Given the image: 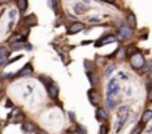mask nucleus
I'll list each match as a JSON object with an SVG mask.
<instances>
[{"label": "nucleus", "instance_id": "36", "mask_svg": "<svg viewBox=\"0 0 152 134\" xmlns=\"http://www.w3.org/2000/svg\"><path fill=\"white\" fill-rule=\"evenodd\" d=\"M1 97H3V93H1V91H0V100H1Z\"/></svg>", "mask_w": 152, "mask_h": 134}, {"label": "nucleus", "instance_id": "35", "mask_svg": "<svg viewBox=\"0 0 152 134\" xmlns=\"http://www.w3.org/2000/svg\"><path fill=\"white\" fill-rule=\"evenodd\" d=\"M149 78H151V80H152V69H151V71H149Z\"/></svg>", "mask_w": 152, "mask_h": 134}, {"label": "nucleus", "instance_id": "27", "mask_svg": "<svg viewBox=\"0 0 152 134\" xmlns=\"http://www.w3.org/2000/svg\"><path fill=\"white\" fill-rule=\"evenodd\" d=\"M127 111H129V108H127V106H121V108H120V111H118V114L121 115V114H126Z\"/></svg>", "mask_w": 152, "mask_h": 134}, {"label": "nucleus", "instance_id": "5", "mask_svg": "<svg viewBox=\"0 0 152 134\" xmlns=\"http://www.w3.org/2000/svg\"><path fill=\"white\" fill-rule=\"evenodd\" d=\"M84 24L83 22H74V24H71L69 27H68V36H72V34H77V33H80V31H83L84 30Z\"/></svg>", "mask_w": 152, "mask_h": 134}, {"label": "nucleus", "instance_id": "1", "mask_svg": "<svg viewBox=\"0 0 152 134\" xmlns=\"http://www.w3.org/2000/svg\"><path fill=\"white\" fill-rule=\"evenodd\" d=\"M145 63H146L145 56H143L140 52H137V53H134V55L130 56V65H132L133 69L139 71V69H142V68L145 66Z\"/></svg>", "mask_w": 152, "mask_h": 134}, {"label": "nucleus", "instance_id": "2", "mask_svg": "<svg viewBox=\"0 0 152 134\" xmlns=\"http://www.w3.org/2000/svg\"><path fill=\"white\" fill-rule=\"evenodd\" d=\"M118 94H120V84L117 83L115 78H112L106 84V97H115Z\"/></svg>", "mask_w": 152, "mask_h": 134}, {"label": "nucleus", "instance_id": "19", "mask_svg": "<svg viewBox=\"0 0 152 134\" xmlns=\"http://www.w3.org/2000/svg\"><path fill=\"white\" fill-rule=\"evenodd\" d=\"M74 10H75L77 13H83V12L86 10V4H83V3H77V4H74Z\"/></svg>", "mask_w": 152, "mask_h": 134}, {"label": "nucleus", "instance_id": "18", "mask_svg": "<svg viewBox=\"0 0 152 134\" xmlns=\"http://www.w3.org/2000/svg\"><path fill=\"white\" fill-rule=\"evenodd\" d=\"M86 74H87V78L90 80V84H92V86H96V83H98V78L93 75V71H86Z\"/></svg>", "mask_w": 152, "mask_h": 134}, {"label": "nucleus", "instance_id": "33", "mask_svg": "<svg viewBox=\"0 0 152 134\" xmlns=\"http://www.w3.org/2000/svg\"><path fill=\"white\" fill-rule=\"evenodd\" d=\"M12 0H0V4H6V3H10Z\"/></svg>", "mask_w": 152, "mask_h": 134}, {"label": "nucleus", "instance_id": "6", "mask_svg": "<svg viewBox=\"0 0 152 134\" xmlns=\"http://www.w3.org/2000/svg\"><path fill=\"white\" fill-rule=\"evenodd\" d=\"M46 89H48V94L50 96L52 99H58V96H59V87L55 83H49L46 86Z\"/></svg>", "mask_w": 152, "mask_h": 134}, {"label": "nucleus", "instance_id": "14", "mask_svg": "<svg viewBox=\"0 0 152 134\" xmlns=\"http://www.w3.org/2000/svg\"><path fill=\"white\" fill-rule=\"evenodd\" d=\"M15 3H16V6L21 12H25L27 7H28V0H15Z\"/></svg>", "mask_w": 152, "mask_h": 134}, {"label": "nucleus", "instance_id": "37", "mask_svg": "<svg viewBox=\"0 0 152 134\" xmlns=\"http://www.w3.org/2000/svg\"><path fill=\"white\" fill-rule=\"evenodd\" d=\"M98 1H102V3H105V1H106V0H98Z\"/></svg>", "mask_w": 152, "mask_h": 134}, {"label": "nucleus", "instance_id": "20", "mask_svg": "<svg viewBox=\"0 0 152 134\" xmlns=\"http://www.w3.org/2000/svg\"><path fill=\"white\" fill-rule=\"evenodd\" d=\"M106 105H108L109 109H114V108L117 106V100H115L114 97H106Z\"/></svg>", "mask_w": 152, "mask_h": 134}, {"label": "nucleus", "instance_id": "17", "mask_svg": "<svg viewBox=\"0 0 152 134\" xmlns=\"http://www.w3.org/2000/svg\"><path fill=\"white\" fill-rule=\"evenodd\" d=\"M151 119H152V111L148 109V111H145L143 115H142V122H148V121H151Z\"/></svg>", "mask_w": 152, "mask_h": 134}, {"label": "nucleus", "instance_id": "3", "mask_svg": "<svg viewBox=\"0 0 152 134\" xmlns=\"http://www.w3.org/2000/svg\"><path fill=\"white\" fill-rule=\"evenodd\" d=\"M117 37H118V39H121V40L132 39V37H133V28H132V27H129V25H123V27L118 30Z\"/></svg>", "mask_w": 152, "mask_h": 134}, {"label": "nucleus", "instance_id": "23", "mask_svg": "<svg viewBox=\"0 0 152 134\" xmlns=\"http://www.w3.org/2000/svg\"><path fill=\"white\" fill-rule=\"evenodd\" d=\"M114 71H115V65H111L109 68H106V72H105V75H106V77H109V75H111Z\"/></svg>", "mask_w": 152, "mask_h": 134}, {"label": "nucleus", "instance_id": "13", "mask_svg": "<svg viewBox=\"0 0 152 134\" xmlns=\"http://www.w3.org/2000/svg\"><path fill=\"white\" fill-rule=\"evenodd\" d=\"M126 121H127V115H123V117H121V118L118 119V122H117V127H115V133H120V131H121V128L124 127Z\"/></svg>", "mask_w": 152, "mask_h": 134}, {"label": "nucleus", "instance_id": "11", "mask_svg": "<svg viewBox=\"0 0 152 134\" xmlns=\"http://www.w3.org/2000/svg\"><path fill=\"white\" fill-rule=\"evenodd\" d=\"M96 119L98 121H106L108 119V112L105 108H98L96 109Z\"/></svg>", "mask_w": 152, "mask_h": 134}, {"label": "nucleus", "instance_id": "30", "mask_svg": "<svg viewBox=\"0 0 152 134\" xmlns=\"http://www.w3.org/2000/svg\"><path fill=\"white\" fill-rule=\"evenodd\" d=\"M68 115H69V121H72V122H74V121H75V115H74L72 112H69Z\"/></svg>", "mask_w": 152, "mask_h": 134}, {"label": "nucleus", "instance_id": "21", "mask_svg": "<svg viewBox=\"0 0 152 134\" xmlns=\"http://www.w3.org/2000/svg\"><path fill=\"white\" fill-rule=\"evenodd\" d=\"M24 118H25V117H24V114H22V112H19V114H16V115H15V119H12V121H13V122H21Z\"/></svg>", "mask_w": 152, "mask_h": 134}, {"label": "nucleus", "instance_id": "10", "mask_svg": "<svg viewBox=\"0 0 152 134\" xmlns=\"http://www.w3.org/2000/svg\"><path fill=\"white\" fill-rule=\"evenodd\" d=\"M7 56H9V49L7 47H0V66H6V59H7Z\"/></svg>", "mask_w": 152, "mask_h": 134}, {"label": "nucleus", "instance_id": "15", "mask_svg": "<svg viewBox=\"0 0 152 134\" xmlns=\"http://www.w3.org/2000/svg\"><path fill=\"white\" fill-rule=\"evenodd\" d=\"M127 25L132 27V28H134V27L137 25V21H136L134 13H129V16H127Z\"/></svg>", "mask_w": 152, "mask_h": 134}, {"label": "nucleus", "instance_id": "26", "mask_svg": "<svg viewBox=\"0 0 152 134\" xmlns=\"http://www.w3.org/2000/svg\"><path fill=\"white\" fill-rule=\"evenodd\" d=\"M49 6H50L55 12H58V9H56V0H49Z\"/></svg>", "mask_w": 152, "mask_h": 134}, {"label": "nucleus", "instance_id": "34", "mask_svg": "<svg viewBox=\"0 0 152 134\" xmlns=\"http://www.w3.org/2000/svg\"><path fill=\"white\" fill-rule=\"evenodd\" d=\"M117 0H106V3H115Z\"/></svg>", "mask_w": 152, "mask_h": 134}, {"label": "nucleus", "instance_id": "29", "mask_svg": "<svg viewBox=\"0 0 152 134\" xmlns=\"http://www.w3.org/2000/svg\"><path fill=\"white\" fill-rule=\"evenodd\" d=\"M15 15H16V13H15V10H10V12H9V18H10V21L15 18Z\"/></svg>", "mask_w": 152, "mask_h": 134}, {"label": "nucleus", "instance_id": "31", "mask_svg": "<svg viewBox=\"0 0 152 134\" xmlns=\"http://www.w3.org/2000/svg\"><path fill=\"white\" fill-rule=\"evenodd\" d=\"M89 21H90V22H99L98 18H89Z\"/></svg>", "mask_w": 152, "mask_h": 134}, {"label": "nucleus", "instance_id": "7", "mask_svg": "<svg viewBox=\"0 0 152 134\" xmlns=\"http://www.w3.org/2000/svg\"><path fill=\"white\" fill-rule=\"evenodd\" d=\"M115 42V37L114 36H102V39H99V40H96V43H95V46L96 47H101V46H105L108 44V43H114Z\"/></svg>", "mask_w": 152, "mask_h": 134}, {"label": "nucleus", "instance_id": "25", "mask_svg": "<svg viewBox=\"0 0 152 134\" xmlns=\"http://www.w3.org/2000/svg\"><path fill=\"white\" fill-rule=\"evenodd\" d=\"M99 134H108V127L105 124H102L101 128H99Z\"/></svg>", "mask_w": 152, "mask_h": 134}, {"label": "nucleus", "instance_id": "22", "mask_svg": "<svg viewBox=\"0 0 152 134\" xmlns=\"http://www.w3.org/2000/svg\"><path fill=\"white\" fill-rule=\"evenodd\" d=\"M142 128H143V125H142V124H137V125L134 127V130L132 131V134H140L142 133Z\"/></svg>", "mask_w": 152, "mask_h": 134}, {"label": "nucleus", "instance_id": "24", "mask_svg": "<svg viewBox=\"0 0 152 134\" xmlns=\"http://www.w3.org/2000/svg\"><path fill=\"white\" fill-rule=\"evenodd\" d=\"M75 130H77V133L78 134H87L86 128H84L83 125H77V127H75Z\"/></svg>", "mask_w": 152, "mask_h": 134}, {"label": "nucleus", "instance_id": "12", "mask_svg": "<svg viewBox=\"0 0 152 134\" xmlns=\"http://www.w3.org/2000/svg\"><path fill=\"white\" fill-rule=\"evenodd\" d=\"M24 22L28 25V27H34V25H37V18H36V15H27L25 18H24Z\"/></svg>", "mask_w": 152, "mask_h": 134}, {"label": "nucleus", "instance_id": "32", "mask_svg": "<svg viewBox=\"0 0 152 134\" xmlns=\"http://www.w3.org/2000/svg\"><path fill=\"white\" fill-rule=\"evenodd\" d=\"M120 78H123V80H127V75H126V74H123V72H120Z\"/></svg>", "mask_w": 152, "mask_h": 134}, {"label": "nucleus", "instance_id": "16", "mask_svg": "<svg viewBox=\"0 0 152 134\" xmlns=\"http://www.w3.org/2000/svg\"><path fill=\"white\" fill-rule=\"evenodd\" d=\"M114 56H117L118 59H124V58L127 56V49H126V47H118V50L115 52Z\"/></svg>", "mask_w": 152, "mask_h": 134}, {"label": "nucleus", "instance_id": "9", "mask_svg": "<svg viewBox=\"0 0 152 134\" xmlns=\"http://www.w3.org/2000/svg\"><path fill=\"white\" fill-rule=\"evenodd\" d=\"M22 131L24 133H39V128L33 122L27 121V122H22Z\"/></svg>", "mask_w": 152, "mask_h": 134}, {"label": "nucleus", "instance_id": "28", "mask_svg": "<svg viewBox=\"0 0 152 134\" xmlns=\"http://www.w3.org/2000/svg\"><path fill=\"white\" fill-rule=\"evenodd\" d=\"M24 49L25 50H33V46L30 44V43H24Z\"/></svg>", "mask_w": 152, "mask_h": 134}, {"label": "nucleus", "instance_id": "4", "mask_svg": "<svg viewBox=\"0 0 152 134\" xmlns=\"http://www.w3.org/2000/svg\"><path fill=\"white\" fill-rule=\"evenodd\" d=\"M33 74V65L31 63H27L24 68H21L16 74H13L12 75V78L15 80V78H21V77H25V75H31Z\"/></svg>", "mask_w": 152, "mask_h": 134}, {"label": "nucleus", "instance_id": "8", "mask_svg": "<svg viewBox=\"0 0 152 134\" xmlns=\"http://www.w3.org/2000/svg\"><path fill=\"white\" fill-rule=\"evenodd\" d=\"M99 94H98V91L95 89H90L87 91V97H89V102L93 105V106H98V103H99V97H98Z\"/></svg>", "mask_w": 152, "mask_h": 134}]
</instances>
